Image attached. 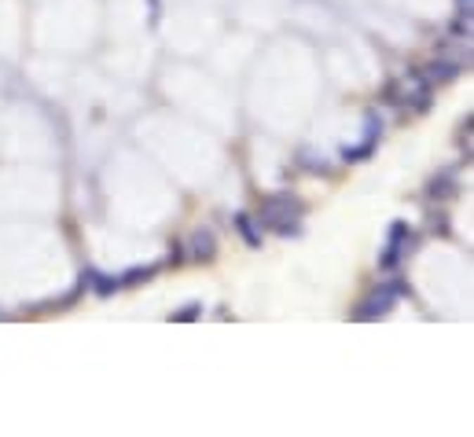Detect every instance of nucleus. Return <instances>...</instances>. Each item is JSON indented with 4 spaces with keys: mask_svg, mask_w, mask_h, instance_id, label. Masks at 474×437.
Segmentation results:
<instances>
[{
    "mask_svg": "<svg viewBox=\"0 0 474 437\" xmlns=\"http://www.w3.org/2000/svg\"><path fill=\"white\" fill-rule=\"evenodd\" d=\"M302 202L298 195H272L261 206V224H269L276 235H302Z\"/></svg>",
    "mask_w": 474,
    "mask_h": 437,
    "instance_id": "1",
    "label": "nucleus"
},
{
    "mask_svg": "<svg viewBox=\"0 0 474 437\" xmlns=\"http://www.w3.org/2000/svg\"><path fill=\"white\" fill-rule=\"evenodd\" d=\"M408 294V283L404 280H390V283H383V287H375L371 294L357 305V320H379L383 313H390L397 305V298H404Z\"/></svg>",
    "mask_w": 474,
    "mask_h": 437,
    "instance_id": "2",
    "label": "nucleus"
},
{
    "mask_svg": "<svg viewBox=\"0 0 474 437\" xmlns=\"http://www.w3.org/2000/svg\"><path fill=\"white\" fill-rule=\"evenodd\" d=\"M412 247H416V239H412V232H408V224L404 221H394V224H390V235H386V247L379 254V268L383 272H394L404 257L412 254Z\"/></svg>",
    "mask_w": 474,
    "mask_h": 437,
    "instance_id": "3",
    "label": "nucleus"
},
{
    "mask_svg": "<svg viewBox=\"0 0 474 437\" xmlns=\"http://www.w3.org/2000/svg\"><path fill=\"white\" fill-rule=\"evenodd\" d=\"M214 254H217V239L210 228H195L191 239H188V257L191 261H214Z\"/></svg>",
    "mask_w": 474,
    "mask_h": 437,
    "instance_id": "4",
    "label": "nucleus"
},
{
    "mask_svg": "<svg viewBox=\"0 0 474 437\" xmlns=\"http://www.w3.org/2000/svg\"><path fill=\"white\" fill-rule=\"evenodd\" d=\"M456 74H460V63H430V67H423L419 70V77L427 81V85H441V81H452Z\"/></svg>",
    "mask_w": 474,
    "mask_h": 437,
    "instance_id": "5",
    "label": "nucleus"
},
{
    "mask_svg": "<svg viewBox=\"0 0 474 437\" xmlns=\"http://www.w3.org/2000/svg\"><path fill=\"white\" fill-rule=\"evenodd\" d=\"M452 184H456V173H452V169H441L437 176H430L427 191H430L434 199H449V195H452Z\"/></svg>",
    "mask_w": 474,
    "mask_h": 437,
    "instance_id": "6",
    "label": "nucleus"
},
{
    "mask_svg": "<svg viewBox=\"0 0 474 437\" xmlns=\"http://www.w3.org/2000/svg\"><path fill=\"white\" fill-rule=\"evenodd\" d=\"M85 283H96V294H114V290H122V280L118 276H100V272H89Z\"/></svg>",
    "mask_w": 474,
    "mask_h": 437,
    "instance_id": "7",
    "label": "nucleus"
},
{
    "mask_svg": "<svg viewBox=\"0 0 474 437\" xmlns=\"http://www.w3.org/2000/svg\"><path fill=\"white\" fill-rule=\"evenodd\" d=\"M232 221H236V228H239V235H243V239H247V247H261V235H257V228H254V221H250L247 214H236Z\"/></svg>",
    "mask_w": 474,
    "mask_h": 437,
    "instance_id": "8",
    "label": "nucleus"
},
{
    "mask_svg": "<svg viewBox=\"0 0 474 437\" xmlns=\"http://www.w3.org/2000/svg\"><path fill=\"white\" fill-rule=\"evenodd\" d=\"M203 313V305L199 301H191V305H184V309H177L173 313V320H181V323H188V320H195V316H199Z\"/></svg>",
    "mask_w": 474,
    "mask_h": 437,
    "instance_id": "9",
    "label": "nucleus"
},
{
    "mask_svg": "<svg viewBox=\"0 0 474 437\" xmlns=\"http://www.w3.org/2000/svg\"><path fill=\"white\" fill-rule=\"evenodd\" d=\"M151 272L155 268H133V272H125V276H118L122 283H140V280H151Z\"/></svg>",
    "mask_w": 474,
    "mask_h": 437,
    "instance_id": "10",
    "label": "nucleus"
},
{
    "mask_svg": "<svg viewBox=\"0 0 474 437\" xmlns=\"http://www.w3.org/2000/svg\"><path fill=\"white\" fill-rule=\"evenodd\" d=\"M456 4H460V11H470V0H456Z\"/></svg>",
    "mask_w": 474,
    "mask_h": 437,
    "instance_id": "11",
    "label": "nucleus"
}]
</instances>
